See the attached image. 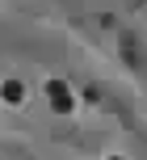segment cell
Here are the masks:
<instances>
[{
    "label": "cell",
    "mask_w": 147,
    "mask_h": 160,
    "mask_svg": "<svg viewBox=\"0 0 147 160\" xmlns=\"http://www.w3.org/2000/svg\"><path fill=\"white\" fill-rule=\"evenodd\" d=\"M46 93L55 97V110H59V114H67V110H72V97H67V88L59 84V80H55V84H46Z\"/></svg>",
    "instance_id": "obj_1"
},
{
    "label": "cell",
    "mask_w": 147,
    "mask_h": 160,
    "mask_svg": "<svg viewBox=\"0 0 147 160\" xmlns=\"http://www.w3.org/2000/svg\"><path fill=\"white\" fill-rule=\"evenodd\" d=\"M21 97H25V88L17 80H4V101H21Z\"/></svg>",
    "instance_id": "obj_2"
},
{
    "label": "cell",
    "mask_w": 147,
    "mask_h": 160,
    "mask_svg": "<svg viewBox=\"0 0 147 160\" xmlns=\"http://www.w3.org/2000/svg\"><path fill=\"white\" fill-rule=\"evenodd\" d=\"M114 160H118V156H114Z\"/></svg>",
    "instance_id": "obj_3"
}]
</instances>
